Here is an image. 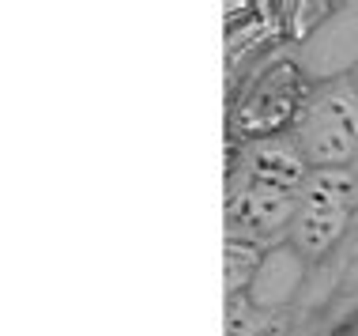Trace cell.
Instances as JSON below:
<instances>
[{
  "label": "cell",
  "instance_id": "obj_2",
  "mask_svg": "<svg viewBox=\"0 0 358 336\" xmlns=\"http://www.w3.org/2000/svg\"><path fill=\"white\" fill-rule=\"evenodd\" d=\"M302 148L313 162H343L358 148V99L347 88H332L309 106L302 121Z\"/></svg>",
  "mask_w": 358,
  "mask_h": 336
},
{
  "label": "cell",
  "instance_id": "obj_3",
  "mask_svg": "<svg viewBox=\"0 0 358 336\" xmlns=\"http://www.w3.org/2000/svg\"><path fill=\"white\" fill-rule=\"evenodd\" d=\"M347 200H351V181L343 174H321L306 181L302 212H298V242L306 249H324L340 234Z\"/></svg>",
  "mask_w": 358,
  "mask_h": 336
},
{
  "label": "cell",
  "instance_id": "obj_1",
  "mask_svg": "<svg viewBox=\"0 0 358 336\" xmlns=\"http://www.w3.org/2000/svg\"><path fill=\"white\" fill-rule=\"evenodd\" d=\"M302 181V162L290 155L287 148H264L257 155L253 181L241 193V219L238 223L253 234H268V230L283 227L294 208V189Z\"/></svg>",
  "mask_w": 358,
  "mask_h": 336
}]
</instances>
